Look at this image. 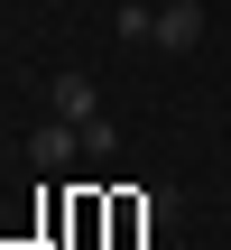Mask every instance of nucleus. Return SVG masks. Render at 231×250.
I'll return each instance as SVG.
<instances>
[{
  "label": "nucleus",
  "mask_w": 231,
  "mask_h": 250,
  "mask_svg": "<svg viewBox=\"0 0 231 250\" xmlns=\"http://www.w3.org/2000/svg\"><path fill=\"white\" fill-rule=\"evenodd\" d=\"M46 102H56V121H74V130H83V121H102V93H93V74H74V65L46 83Z\"/></svg>",
  "instance_id": "2"
},
{
  "label": "nucleus",
  "mask_w": 231,
  "mask_h": 250,
  "mask_svg": "<svg viewBox=\"0 0 231 250\" xmlns=\"http://www.w3.org/2000/svg\"><path fill=\"white\" fill-rule=\"evenodd\" d=\"M148 46H157V56H194V46H204V0H167L157 28H148Z\"/></svg>",
  "instance_id": "1"
},
{
  "label": "nucleus",
  "mask_w": 231,
  "mask_h": 250,
  "mask_svg": "<svg viewBox=\"0 0 231 250\" xmlns=\"http://www.w3.org/2000/svg\"><path fill=\"white\" fill-rule=\"evenodd\" d=\"M74 148H83V130H74V121H46V130L28 139V158H37L46 176H65V167H74Z\"/></svg>",
  "instance_id": "3"
}]
</instances>
